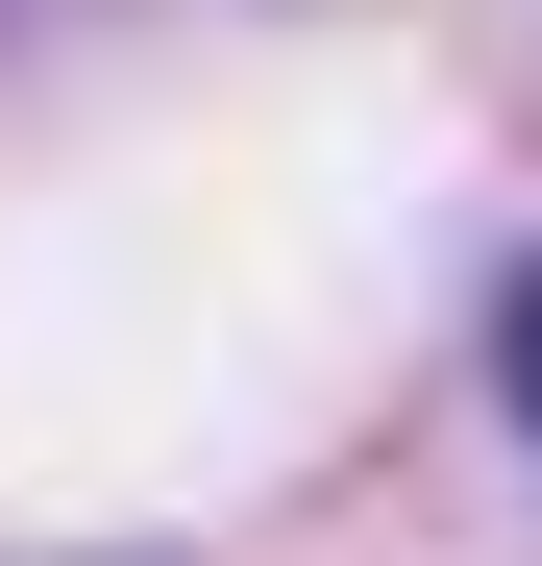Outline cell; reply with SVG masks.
<instances>
[{
  "instance_id": "obj_1",
  "label": "cell",
  "mask_w": 542,
  "mask_h": 566,
  "mask_svg": "<svg viewBox=\"0 0 542 566\" xmlns=\"http://www.w3.org/2000/svg\"><path fill=\"white\" fill-rule=\"evenodd\" d=\"M493 395H518V443H542V271H518V321H493Z\"/></svg>"
}]
</instances>
